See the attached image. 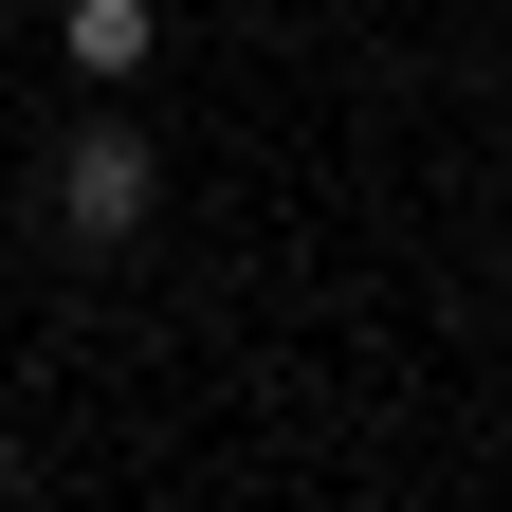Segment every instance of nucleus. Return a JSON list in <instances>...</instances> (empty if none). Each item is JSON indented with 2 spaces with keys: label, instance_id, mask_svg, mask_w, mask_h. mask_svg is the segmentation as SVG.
Wrapping results in <instances>:
<instances>
[{
  "label": "nucleus",
  "instance_id": "f03ea898",
  "mask_svg": "<svg viewBox=\"0 0 512 512\" xmlns=\"http://www.w3.org/2000/svg\"><path fill=\"white\" fill-rule=\"evenodd\" d=\"M55 37H74V74H92V92H128V74L165 55V19H147V0H74Z\"/></svg>",
  "mask_w": 512,
  "mask_h": 512
},
{
  "label": "nucleus",
  "instance_id": "f257e3e1",
  "mask_svg": "<svg viewBox=\"0 0 512 512\" xmlns=\"http://www.w3.org/2000/svg\"><path fill=\"white\" fill-rule=\"evenodd\" d=\"M55 220H74L92 256L165 220V165H147V128H128V110H92V128H74V147H55Z\"/></svg>",
  "mask_w": 512,
  "mask_h": 512
}]
</instances>
